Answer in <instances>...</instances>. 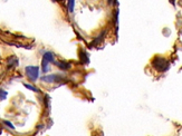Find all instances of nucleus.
I'll return each instance as SVG.
<instances>
[{"label": "nucleus", "mask_w": 182, "mask_h": 136, "mask_svg": "<svg viewBox=\"0 0 182 136\" xmlns=\"http://www.w3.org/2000/svg\"><path fill=\"white\" fill-rule=\"evenodd\" d=\"M117 3V0H109V5H114Z\"/></svg>", "instance_id": "obj_13"}, {"label": "nucleus", "mask_w": 182, "mask_h": 136, "mask_svg": "<svg viewBox=\"0 0 182 136\" xmlns=\"http://www.w3.org/2000/svg\"><path fill=\"white\" fill-rule=\"evenodd\" d=\"M75 1L76 0H67V10L71 13L74 11V8H75Z\"/></svg>", "instance_id": "obj_6"}, {"label": "nucleus", "mask_w": 182, "mask_h": 136, "mask_svg": "<svg viewBox=\"0 0 182 136\" xmlns=\"http://www.w3.org/2000/svg\"><path fill=\"white\" fill-rule=\"evenodd\" d=\"M41 80L45 83H61V80H64V76L57 75V74H51V75L42 76Z\"/></svg>", "instance_id": "obj_4"}, {"label": "nucleus", "mask_w": 182, "mask_h": 136, "mask_svg": "<svg viewBox=\"0 0 182 136\" xmlns=\"http://www.w3.org/2000/svg\"><path fill=\"white\" fill-rule=\"evenodd\" d=\"M55 1H63V0H55Z\"/></svg>", "instance_id": "obj_14"}, {"label": "nucleus", "mask_w": 182, "mask_h": 136, "mask_svg": "<svg viewBox=\"0 0 182 136\" xmlns=\"http://www.w3.org/2000/svg\"><path fill=\"white\" fill-rule=\"evenodd\" d=\"M24 86H25L27 89H30V90H32V92H36V93H39V92H40L37 87H35V86H32V85H30V84H24Z\"/></svg>", "instance_id": "obj_8"}, {"label": "nucleus", "mask_w": 182, "mask_h": 136, "mask_svg": "<svg viewBox=\"0 0 182 136\" xmlns=\"http://www.w3.org/2000/svg\"><path fill=\"white\" fill-rule=\"evenodd\" d=\"M80 56H81V59L82 62L84 64L88 63V57H87V55H86V52H84L83 50H81L80 52Z\"/></svg>", "instance_id": "obj_7"}, {"label": "nucleus", "mask_w": 182, "mask_h": 136, "mask_svg": "<svg viewBox=\"0 0 182 136\" xmlns=\"http://www.w3.org/2000/svg\"><path fill=\"white\" fill-rule=\"evenodd\" d=\"M3 124H5L6 126H8L9 128H11V129H15V126L12 125L9 121H3Z\"/></svg>", "instance_id": "obj_12"}, {"label": "nucleus", "mask_w": 182, "mask_h": 136, "mask_svg": "<svg viewBox=\"0 0 182 136\" xmlns=\"http://www.w3.org/2000/svg\"><path fill=\"white\" fill-rule=\"evenodd\" d=\"M7 95H8V93H7L6 90H2V89H0V100H3V99H6V98H7Z\"/></svg>", "instance_id": "obj_11"}, {"label": "nucleus", "mask_w": 182, "mask_h": 136, "mask_svg": "<svg viewBox=\"0 0 182 136\" xmlns=\"http://www.w3.org/2000/svg\"><path fill=\"white\" fill-rule=\"evenodd\" d=\"M51 63H55L54 54L51 52H44L42 59H41V70H42V73H47L49 70V65Z\"/></svg>", "instance_id": "obj_2"}, {"label": "nucleus", "mask_w": 182, "mask_h": 136, "mask_svg": "<svg viewBox=\"0 0 182 136\" xmlns=\"http://www.w3.org/2000/svg\"><path fill=\"white\" fill-rule=\"evenodd\" d=\"M25 72L31 82H36L39 77V67L38 66H27Z\"/></svg>", "instance_id": "obj_3"}, {"label": "nucleus", "mask_w": 182, "mask_h": 136, "mask_svg": "<svg viewBox=\"0 0 182 136\" xmlns=\"http://www.w3.org/2000/svg\"><path fill=\"white\" fill-rule=\"evenodd\" d=\"M17 64H18V60H17L16 57H10V58L8 59V65H9V67H10V65H11V67H12L13 65H17Z\"/></svg>", "instance_id": "obj_10"}, {"label": "nucleus", "mask_w": 182, "mask_h": 136, "mask_svg": "<svg viewBox=\"0 0 182 136\" xmlns=\"http://www.w3.org/2000/svg\"><path fill=\"white\" fill-rule=\"evenodd\" d=\"M152 66H153V68H154L155 70L164 73V72H166V70L170 68V63H169L165 58L158 56V57H155V58L152 60Z\"/></svg>", "instance_id": "obj_1"}, {"label": "nucleus", "mask_w": 182, "mask_h": 136, "mask_svg": "<svg viewBox=\"0 0 182 136\" xmlns=\"http://www.w3.org/2000/svg\"><path fill=\"white\" fill-rule=\"evenodd\" d=\"M55 65H57L61 70H67V69H71V64L66 63V62H55Z\"/></svg>", "instance_id": "obj_5"}, {"label": "nucleus", "mask_w": 182, "mask_h": 136, "mask_svg": "<svg viewBox=\"0 0 182 136\" xmlns=\"http://www.w3.org/2000/svg\"><path fill=\"white\" fill-rule=\"evenodd\" d=\"M104 36H105V31H102L101 35H100V36H98L96 39H94V40H93V44H92V45H96V44L101 42V40L103 39V37H104Z\"/></svg>", "instance_id": "obj_9"}]
</instances>
